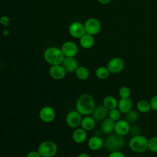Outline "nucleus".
Listing matches in <instances>:
<instances>
[{"mask_svg": "<svg viewBox=\"0 0 157 157\" xmlns=\"http://www.w3.org/2000/svg\"><path fill=\"white\" fill-rule=\"evenodd\" d=\"M96 124V121L93 117L86 116L82 119L81 127L85 131L92 130Z\"/></svg>", "mask_w": 157, "mask_h": 157, "instance_id": "21", "label": "nucleus"}, {"mask_svg": "<svg viewBox=\"0 0 157 157\" xmlns=\"http://www.w3.org/2000/svg\"><path fill=\"white\" fill-rule=\"evenodd\" d=\"M136 108L138 112L142 113H147L151 110L150 102L147 101L145 99L139 100L136 104Z\"/></svg>", "mask_w": 157, "mask_h": 157, "instance_id": "23", "label": "nucleus"}, {"mask_svg": "<svg viewBox=\"0 0 157 157\" xmlns=\"http://www.w3.org/2000/svg\"><path fill=\"white\" fill-rule=\"evenodd\" d=\"M82 119L81 114L77 110H71L66 115V122L69 127L75 128L80 125Z\"/></svg>", "mask_w": 157, "mask_h": 157, "instance_id": "8", "label": "nucleus"}, {"mask_svg": "<svg viewBox=\"0 0 157 157\" xmlns=\"http://www.w3.org/2000/svg\"><path fill=\"white\" fill-rule=\"evenodd\" d=\"M95 74L98 78L101 80H104L107 78L109 76L110 72L107 66H100L96 69Z\"/></svg>", "mask_w": 157, "mask_h": 157, "instance_id": "25", "label": "nucleus"}, {"mask_svg": "<svg viewBox=\"0 0 157 157\" xmlns=\"http://www.w3.org/2000/svg\"><path fill=\"white\" fill-rule=\"evenodd\" d=\"M61 51L66 57H74L78 52L77 45L71 41L64 42L61 47Z\"/></svg>", "mask_w": 157, "mask_h": 157, "instance_id": "12", "label": "nucleus"}, {"mask_svg": "<svg viewBox=\"0 0 157 157\" xmlns=\"http://www.w3.org/2000/svg\"><path fill=\"white\" fill-rule=\"evenodd\" d=\"M97 1L102 4H107L111 1V0H97Z\"/></svg>", "mask_w": 157, "mask_h": 157, "instance_id": "33", "label": "nucleus"}, {"mask_svg": "<svg viewBox=\"0 0 157 157\" xmlns=\"http://www.w3.org/2000/svg\"><path fill=\"white\" fill-rule=\"evenodd\" d=\"M61 65L67 72H74L78 67V61L74 57L64 58Z\"/></svg>", "mask_w": 157, "mask_h": 157, "instance_id": "15", "label": "nucleus"}, {"mask_svg": "<svg viewBox=\"0 0 157 157\" xmlns=\"http://www.w3.org/2000/svg\"><path fill=\"white\" fill-rule=\"evenodd\" d=\"M86 131L82 128H77L72 134V139L77 144H82L84 142L87 137Z\"/></svg>", "mask_w": 157, "mask_h": 157, "instance_id": "19", "label": "nucleus"}, {"mask_svg": "<svg viewBox=\"0 0 157 157\" xmlns=\"http://www.w3.org/2000/svg\"><path fill=\"white\" fill-rule=\"evenodd\" d=\"M109 110L104 105H99L95 107L93 112H92V117L96 121H102L107 118Z\"/></svg>", "mask_w": 157, "mask_h": 157, "instance_id": "13", "label": "nucleus"}, {"mask_svg": "<svg viewBox=\"0 0 157 157\" xmlns=\"http://www.w3.org/2000/svg\"><path fill=\"white\" fill-rule=\"evenodd\" d=\"M44 58L45 61L51 66L61 64L64 58L61 49L52 47L47 48L44 53Z\"/></svg>", "mask_w": 157, "mask_h": 157, "instance_id": "3", "label": "nucleus"}, {"mask_svg": "<svg viewBox=\"0 0 157 157\" xmlns=\"http://www.w3.org/2000/svg\"><path fill=\"white\" fill-rule=\"evenodd\" d=\"M130 129L131 128L129 123L127 120L120 119L118 121H115L113 131L115 134L121 136H124L130 131Z\"/></svg>", "mask_w": 157, "mask_h": 157, "instance_id": "9", "label": "nucleus"}, {"mask_svg": "<svg viewBox=\"0 0 157 157\" xmlns=\"http://www.w3.org/2000/svg\"><path fill=\"white\" fill-rule=\"evenodd\" d=\"M26 157H41V156L37 151H31L28 153Z\"/></svg>", "mask_w": 157, "mask_h": 157, "instance_id": "32", "label": "nucleus"}, {"mask_svg": "<svg viewBox=\"0 0 157 157\" xmlns=\"http://www.w3.org/2000/svg\"><path fill=\"white\" fill-rule=\"evenodd\" d=\"M148 139L144 136L137 134L133 136L129 140V148L135 153H141L148 150Z\"/></svg>", "mask_w": 157, "mask_h": 157, "instance_id": "2", "label": "nucleus"}, {"mask_svg": "<svg viewBox=\"0 0 157 157\" xmlns=\"http://www.w3.org/2000/svg\"><path fill=\"white\" fill-rule=\"evenodd\" d=\"M149 102L151 107V110L156 112L157 111V95L153 96L151 98Z\"/></svg>", "mask_w": 157, "mask_h": 157, "instance_id": "30", "label": "nucleus"}, {"mask_svg": "<svg viewBox=\"0 0 157 157\" xmlns=\"http://www.w3.org/2000/svg\"><path fill=\"white\" fill-rule=\"evenodd\" d=\"M115 121L110 119V118H106L104 119L101 125V131L102 132L105 134H109L114 131Z\"/></svg>", "mask_w": 157, "mask_h": 157, "instance_id": "18", "label": "nucleus"}, {"mask_svg": "<svg viewBox=\"0 0 157 157\" xmlns=\"http://www.w3.org/2000/svg\"><path fill=\"white\" fill-rule=\"evenodd\" d=\"M108 157H126L124 154L120 150L111 151Z\"/></svg>", "mask_w": 157, "mask_h": 157, "instance_id": "31", "label": "nucleus"}, {"mask_svg": "<svg viewBox=\"0 0 157 157\" xmlns=\"http://www.w3.org/2000/svg\"><path fill=\"white\" fill-rule=\"evenodd\" d=\"M49 74L53 78L61 80L65 77L66 71L61 64L53 65L49 69Z\"/></svg>", "mask_w": 157, "mask_h": 157, "instance_id": "14", "label": "nucleus"}, {"mask_svg": "<svg viewBox=\"0 0 157 157\" xmlns=\"http://www.w3.org/2000/svg\"><path fill=\"white\" fill-rule=\"evenodd\" d=\"M77 77L82 80L87 79L90 75V72L88 69L84 66H78L75 71Z\"/></svg>", "mask_w": 157, "mask_h": 157, "instance_id": "24", "label": "nucleus"}, {"mask_svg": "<svg viewBox=\"0 0 157 157\" xmlns=\"http://www.w3.org/2000/svg\"><path fill=\"white\" fill-rule=\"evenodd\" d=\"M83 25L86 33L92 36L98 34L101 29L100 21L95 18H90L87 19Z\"/></svg>", "mask_w": 157, "mask_h": 157, "instance_id": "6", "label": "nucleus"}, {"mask_svg": "<svg viewBox=\"0 0 157 157\" xmlns=\"http://www.w3.org/2000/svg\"><path fill=\"white\" fill-rule=\"evenodd\" d=\"M76 110L81 115H88L92 113L94 108L95 103L93 97L90 94H82L76 102Z\"/></svg>", "mask_w": 157, "mask_h": 157, "instance_id": "1", "label": "nucleus"}, {"mask_svg": "<svg viewBox=\"0 0 157 157\" xmlns=\"http://www.w3.org/2000/svg\"><path fill=\"white\" fill-rule=\"evenodd\" d=\"M37 151L41 157H53L57 152V146L50 140L44 141L39 145Z\"/></svg>", "mask_w": 157, "mask_h": 157, "instance_id": "5", "label": "nucleus"}, {"mask_svg": "<svg viewBox=\"0 0 157 157\" xmlns=\"http://www.w3.org/2000/svg\"><path fill=\"white\" fill-rule=\"evenodd\" d=\"M124 67V62L123 59L120 57H115L112 58L108 62L107 67L110 73L118 74L121 72Z\"/></svg>", "mask_w": 157, "mask_h": 157, "instance_id": "7", "label": "nucleus"}, {"mask_svg": "<svg viewBox=\"0 0 157 157\" xmlns=\"http://www.w3.org/2000/svg\"><path fill=\"white\" fill-rule=\"evenodd\" d=\"M69 33L73 37L79 39L86 34L84 25L78 21L73 22L69 25Z\"/></svg>", "mask_w": 157, "mask_h": 157, "instance_id": "10", "label": "nucleus"}, {"mask_svg": "<svg viewBox=\"0 0 157 157\" xmlns=\"http://www.w3.org/2000/svg\"><path fill=\"white\" fill-rule=\"evenodd\" d=\"M104 141L98 135L91 137L88 141V146L90 149L93 151L100 150L104 146Z\"/></svg>", "mask_w": 157, "mask_h": 157, "instance_id": "16", "label": "nucleus"}, {"mask_svg": "<svg viewBox=\"0 0 157 157\" xmlns=\"http://www.w3.org/2000/svg\"><path fill=\"white\" fill-rule=\"evenodd\" d=\"M121 113L118 109V108H116V109H113L109 110L108 115H109V118H110L114 121H117L118 120H120Z\"/></svg>", "mask_w": 157, "mask_h": 157, "instance_id": "28", "label": "nucleus"}, {"mask_svg": "<svg viewBox=\"0 0 157 157\" xmlns=\"http://www.w3.org/2000/svg\"><path fill=\"white\" fill-rule=\"evenodd\" d=\"M39 117L42 121L45 123H50L55 117V110L50 106H44L39 112Z\"/></svg>", "mask_w": 157, "mask_h": 157, "instance_id": "11", "label": "nucleus"}, {"mask_svg": "<svg viewBox=\"0 0 157 157\" xmlns=\"http://www.w3.org/2000/svg\"><path fill=\"white\" fill-rule=\"evenodd\" d=\"M103 105L109 110L116 109L118 107L117 99L112 95L105 96L103 99Z\"/></svg>", "mask_w": 157, "mask_h": 157, "instance_id": "22", "label": "nucleus"}, {"mask_svg": "<svg viewBox=\"0 0 157 157\" xmlns=\"http://www.w3.org/2000/svg\"><path fill=\"white\" fill-rule=\"evenodd\" d=\"M77 157H90L88 153H82L78 155Z\"/></svg>", "mask_w": 157, "mask_h": 157, "instance_id": "34", "label": "nucleus"}, {"mask_svg": "<svg viewBox=\"0 0 157 157\" xmlns=\"http://www.w3.org/2000/svg\"><path fill=\"white\" fill-rule=\"evenodd\" d=\"M139 118V113L135 110H131L126 113V120L129 123H134Z\"/></svg>", "mask_w": 157, "mask_h": 157, "instance_id": "26", "label": "nucleus"}, {"mask_svg": "<svg viewBox=\"0 0 157 157\" xmlns=\"http://www.w3.org/2000/svg\"><path fill=\"white\" fill-rule=\"evenodd\" d=\"M125 145V140L123 136L117 134L109 136L105 140L104 146L110 152L121 150Z\"/></svg>", "mask_w": 157, "mask_h": 157, "instance_id": "4", "label": "nucleus"}, {"mask_svg": "<svg viewBox=\"0 0 157 157\" xmlns=\"http://www.w3.org/2000/svg\"><path fill=\"white\" fill-rule=\"evenodd\" d=\"M118 109L121 113H127L132 108V101L130 98H120L118 101Z\"/></svg>", "mask_w": 157, "mask_h": 157, "instance_id": "17", "label": "nucleus"}, {"mask_svg": "<svg viewBox=\"0 0 157 157\" xmlns=\"http://www.w3.org/2000/svg\"><path fill=\"white\" fill-rule=\"evenodd\" d=\"M131 93V90L128 86H122L118 91V94L120 98H130Z\"/></svg>", "mask_w": 157, "mask_h": 157, "instance_id": "29", "label": "nucleus"}, {"mask_svg": "<svg viewBox=\"0 0 157 157\" xmlns=\"http://www.w3.org/2000/svg\"><path fill=\"white\" fill-rule=\"evenodd\" d=\"M148 150L153 153H157V136L151 137L148 139Z\"/></svg>", "mask_w": 157, "mask_h": 157, "instance_id": "27", "label": "nucleus"}, {"mask_svg": "<svg viewBox=\"0 0 157 157\" xmlns=\"http://www.w3.org/2000/svg\"><path fill=\"white\" fill-rule=\"evenodd\" d=\"M79 42L82 48L89 49L93 46L94 44V39L93 36L86 33L80 38Z\"/></svg>", "mask_w": 157, "mask_h": 157, "instance_id": "20", "label": "nucleus"}]
</instances>
